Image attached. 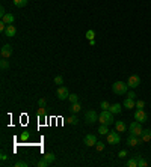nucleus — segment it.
<instances>
[{
  "label": "nucleus",
  "instance_id": "obj_40",
  "mask_svg": "<svg viewBox=\"0 0 151 167\" xmlns=\"http://www.w3.org/2000/svg\"><path fill=\"white\" fill-rule=\"evenodd\" d=\"M6 14H8V12H6V11H5V8L2 6V8H0V17H3V15H6Z\"/></svg>",
  "mask_w": 151,
  "mask_h": 167
},
{
  "label": "nucleus",
  "instance_id": "obj_28",
  "mask_svg": "<svg viewBox=\"0 0 151 167\" xmlns=\"http://www.w3.org/2000/svg\"><path fill=\"white\" fill-rule=\"evenodd\" d=\"M100 107H101L103 110H109V109H110V104H109L107 101H101V102H100Z\"/></svg>",
  "mask_w": 151,
  "mask_h": 167
},
{
  "label": "nucleus",
  "instance_id": "obj_22",
  "mask_svg": "<svg viewBox=\"0 0 151 167\" xmlns=\"http://www.w3.org/2000/svg\"><path fill=\"white\" fill-rule=\"evenodd\" d=\"M29 137H30V135H29V132H27V131H23V132H21V134H20V140H21V142H27V140H29Z\"/></svg>",
  "mask_w": 151,
  "mask_h": 167
},
{
  "label": "nucleus",
  "instance_id": "obj_35",
  "mask_svg": "<svg viewBox=\"0 0 151 167\" xmlns=\"http://www.w3.org/2000/svg\"><path fill=\"white\" fill-rule=\"evenodd\" d=\"M136 107H137V109H144V107H145V102L139 99V101H136Z\"/></svg>",
  "mask_w": 151,
  "mask_h": 167
},
{
  "label": "nucleus",
  "instance_id": "obj_17",
  "mask_svg": "<svg viewBox=\"0 0 151 167\" xmlns=\"http://www.w3.org/2000/svg\"><path fill=\"white\" fill-rule=\"evenodd\" d=\"M142 142H151V130H144L141 134Z\"/></svg>",
  "mask_w": 151,
  "mask_h": 167
},
{
  "label": "nucleus",
  "instance_id": "obj_23",
  "mask_svg": "<svg viewBox=\"0 0 151 167\" xmlns=\"http://www.w3.org/2000/svg\"><path fill=\"white\" fill-rule=\"evenodd\" d=\"M68 122H70L71 125H77V124H79V117H77L76 114H71V116L68 117Z\"/></svg>",
  "mask_w": 151,
  "mask_h": 167
},
{
  "label": "nucleus",
  "instance_id": "obj_10",
  "mask_svg": "<svg viewBox=\"0 0 151 167\" xmlns=\"http://www.w3.org/2000/svg\"><path fill=\"white\" fill-rule=\"evenodd\" d=\"M97 137H95L94 134H86L85 135V139H83V143L86 145V146H95L97 145Z\"/></svg>",
  "mask_w": 151,
  "mask_h": 167
},
{
  "label": "nucleus",
  "instance_id": "obj_19",
  "mask_svg": "<svg viewBox=\"0 0 151 167\" xmlns=\"http://www.w3.org/2000/svg\"><path fill=\"white\" fill-rule=\"evenodd\" d=\"M134 158H136V161H137V167H147V166H148L147 160H145V158H142L141 155H136Z\"/></svg>",
  "mask_w": 151,
  "mask_h": 167
},
{
  "label": "nucleus",
  "instance_id": "obj_1",
  "mask_svg": "<svg viewBox=\"0 0 151 167\" xmlns=\"http://www.w3.org/2000/svg\"><path fill=\"white\" fill-rule=\"evenodd\" d=\"M98 122L104 125H112L113 124V113L110 110H103L98 114Z\"/></svg>",
  "mask_w": 151,
  "mask_h": 167
},
{
  "label": "nucleus",
  "instance_id": "obj_7",
  "mask_svg": "<svg viewBox=\"0 0 151 167\" xmlns=\"http://www.w3.org/2000/svg\"><path fill=\"white\" fill-rule=\"evenodd\" d=\"M134 119H136L137 122L144 124V122H147V119H148V114L144 111V109H137V110L134 111Z\"/></svg>",
  "mask_w": 151,
  "mask_h": 167
},
{
  "label": "nucleus",
  "instance_id": "obj_12",
  "mask_svg": "<svg viewBox=\"0 0 151 167\" xmlns=\"http://www.w3.org/2000/svg\"><path fill=\"white\" fill-rule=\"evenodd\" d=\"M15 33H17V29H15L12 24H8V26H6V30H5V36L12 38V36H15Z\"/></svg>",
  "mask_w": 151,
  "mask_h": 167
},
{
  "label": "nucleus",
  "instance_id": "obj_24",
  "mask_svg": "<svg viewBox=\"0 0 151 167\" xmlns=\"http://www.w3.org/2000/svg\"><path fill=\"white\" fill-rule=\"evenodd\" d=\"M68 99H70V102H71V104H74V102H79V95H76V93H70Z\"/></svg>",
  "mask_w": 151,
  "mask_h": 167
},
{
  "label": "nucleus",
  "instance_id": "obj_38",
  "mask_svg": "<svg viewBox=\"0 0 151 167\" xmlns=\"http://www.w3.org/2000/svg\"><path fill=\"white\" fill-rule=\"evenodd\" d=\"M118 157H119V158H124V157H127V150H121V152L118 154Z\"/></svg>",
  "mask_w": 151,
  "mask_h": 167
},
{
  "label": "nucleus",
  "instance_id": "obj_15",
  "mask_svg": "<svg viewBox=\"0 0 151 167\" xmlns=\"http://www.w3.org/2000/svg\"><path fill=\"white\" fill-rule=\"evenodd\" d=\"M14 20H15V17H14L12 14H9V12H8L6 15H3V17H2V21H3L5 24H12V23H14Z\"/></svg>",
  "mask_w": 151,
  "mask_h": 167
},
{
  "label": "nucleus",
  "instance_id": "obj_32",
  "mask_svg": "<svg viewBox=\"0 0 151 167\" xmlns=\"http://www.w3.org/2000/svg\"><path fill=\"white\" fill-rule=\"evenodd\" d=\"M55 83H56V84H64V78H62L60 75H56V77H55Z\"/></svg>",
  "mask_w": 151,
  "mask_h": 167
},
{
  "label": "nucleus",
  "instance_id": "obj_29",
  "mask_svg": "<svg viewBox=\"0 0 151 167\" xmlns=\"http://www.w3.org/2000/svg\"><path fill=\"white\" fill-rule=\"evenodd\" d=\"M127 166L129 167H137V161H136V158H130V160L127 161Z\"/></svg>",
  "mask_w": 151,
  "mask_h": 167
},
{
  "label": "nucleus",
  "instance_id": "obj_13",
  "mask_svg": "<svg viewBox=\"0 0 151 167\" xmlns=\"http://www.w3.org/2000/svg\"><path fill=\"white\" fill-rule=\"evenodd\" d=\"M122 106H124L126 109H129V110H130V109H134V107H136V102H134V99H133V98H126V99H124V102H122Z\"/></svg>",
  "mask_w": 151,
  "mask_h": 167
},
{
  "label": "nucleus",
  "instance_id": "obj_37",
  "mask_svg": "<svg viewBox=\"0 0 151 167\" xmlns=\"http://www.w3.org/2000/svg\"><path fill=\"white\" fill-rule=\"evenodd\" d=\"M6 26H8V24H5L3 21H0V32H3V33H5V30H6Z\"/></svg>",
  "mask_w": 151,
  "mask_h": 167
},
{
  "label": "nucleus",
  "instance_id": "obj_27",
  "mask_svg": "<svg viewBox=\"0 0 151 167\" xmlns=\"http://www.w3.org/2000/svg\"><path fill=\"white\" fill-rule=\"evenodd\" d=\"M0 68L2 69H8L9 68V63H8V60H5V57H3V60H0Z\"/></svg>",
  "mask_w": 151,
  "mask_h": 167
},
{
  "label": "nucleus",
  "instance_id": "obj_14",
  "mask_svg": "<svg viewBox=\"0 0 151 167\" xmlns=\"http://www.w3.org/2000/svg\"><path fill=\"white\" fill-rule=\"evenodd\" d=\"M109 110L112 111L113 114H119V113L122 111V106H121L119 102H116V104H112V106H110V109H109Z\"/></svg>",
  "mask_w": 151,
  "mask_h": 167
},
{
  "label": "nucleus",
  "instance_id": "obj_42",
  "mask_svg": "<svg viewBox=\"0 0 151 167\" xmlns=\"http://www.w3.org/2000/svg\"><path fill=\"white\" fill-rule=\"evenodd\" d=\"M89 45H95V39H91V41H89Z\"/></svg>",
  "mask_w": 151,
  "mask_h": 167
},
{
  "label": "nucleus",
  "instance_id": "obj_30",
  "mask_svg": "<svg viewBox=\"0 0 151 167\" xmlns=\"http://www.w3.org/2000/svg\"><path fill=\"white\" fill-rule=\"evenodd\" d=\"M48 164H50V163H48V161H47L45 158H42L41 161H38V164H37V166H38V167H47Z\"/></svg>",
  "mask_w": 151,
  "mask_h": 167
},
{
  "label": "nucleus",
  "instance_id": "obj_3",
  "mask_svg": "<svg viewBox=\"0 0 151 167\" xmlns=\"http://www.w3.org/2000/svg\"><path fill=\"white\" fill-rule=\"evenodd\" d=\"M106 140H107L109 145H119L121 137H119L118 131H109V134L106 135Z\"/></svg>",
  "mask_w": 151,
  "mask_h": 167
},
{
  "label": "nucleus",
  "instance_id": "obj_26",
  "mask_svg": "<svg viewBox=\"0 0 151 167\" xmlns=\"http://www.w3.org/2000/svg\"><path fill=\"white\" fill-rule=\"evenodd\" d=\"M38 116H39V117H47L45 107H39V109H38Z\"/></svg>",
  "mask_w": 151,
  "mask_h": 167
},
{
  "label": "nucleus",
  "instance_id": "obj_11",
  "mask_svg": "<svg viewBox=\"0 0 151 167\" xmlns=\"http://www.w3.org/2000/svg\"><path fill=\"white\" fill-rule=\"evenodd\" d=\"M0 54H2V57H5V59L11 57V54H12V47L9 44H5L2 47V50H0Z\"/></svg>",
  "mask_w": 151,
  "mask_h": 167
},
{
  "label": "nucleus",
  "instance_id": "obj_5",
  "mask_svg": "<svg viewBox=\"0 0 151 167\" xmlns=\"http://www.w3.org/2000/svg\"><path fill=\"white\" fill-rule=\"evenodd\" d=\"M142 125H141V122H137V121H134L130 124V134H134V135H139L141 137V134H142Z\"/></svg>",
  "mask_w": 151,
  "mask_h": 167
},
{
  "label": "nucleus",
  "instance_id": "obj_34",
  "mask_svg": "<svg viewBox=\"0 0 151 167\" xmlns=\"http://www.w3.org/2000/svg\"><path fill=\"white\" fill-rule=\"evenodd\" d=\"M95 148H97V150H103V149H104V143H103V142H97Z\"/></svg>",
  "mask_w": 151,
  "mask_h": 167
},
{
  "label": "nucleus",
  "instance_id": "obj_21",
  "mask_svg": "<svg viewBox=\"0 0 151 167\" xmlns=\"http://www.w3.org/2000/svg\"><path fill=\"white\" fill-rule=\"evenodd\" d=\"M27 5V0H14V6L15 8H24Z\"/></svg>",
  "mask_w": 151,
  "mask_h": 167
},
{
  "label": "nucleus",
  "instance_id": "obj_8",
  "mask_svg": "<svg viewBox=\"0 0 151 167\" xmlns=\"http://www.w3.org/2000/svg\"><path fill=\"white\" fill-rule=\"evenodd\" d=\"M127 84H129L130 89H136L141 84V77L139 75H130L129 80H127Z\"/></svg>",
  "mask_w": 151,
  "mask_h": 167
},
{
  "label": "nucleus",
  "instance_id": "obj_33",
  "mask_svg": "<svg viewBox=\"0 0 151 167\" xmlns=\"http://www.w3.org/2000/svg\"><path fill=\"white\" fill-rule=\"evenodd\" d=\"M45 104H47V101H45L44 98H39V99H38V106H39V107H45Z\"/></svg>",
  "mask_w": 151,
  "mask_h": 167
},
{
  "label": "nucleus",
  "instance_id": "obj_16",
  "mask_svg": "<svg viewBox=\"0 0 151 167\" xmlns=\"http://www.w3.org/2000/svg\"><path fill=\"white\" fill-rule=\"evenodd\" d=\"M115 128H116L118 132H124V131L127 130V125L122 121H118V122H115Z\"/></svg>",
  "mask_w": 151,
  "mask_h": 167
},
{
  "label": "nucleus",
  "instance_id": "obj_36",
  "mask_svg": "<svg viewBox=\"0 0 151 167\" xmlns=\"http://www.w3.org/2000/svg\"><path fill=\"white\" fill-rule=\"evenodd\" d=\"M15 166H17V167H27L29 164H27V163H24V161H17V163H15Z\"/></svg>",
  "mask_w": 151,
  "mask_h": 167
},
{
  "label": "nucleus",
  "instance_id": "obj_20",
  "mask_svg": "<svg viewBox=\"0 0 151 167\" xmlns=\"http://www.w3.org/2000/svg\"><path fill=\"white\" fill-rule=\"evenodd\" d=\"M44 158H45V160H47V161H48L50 164H52V163H55V160H56V157H55V154H52V152H48V154H45V155H44Z\"/></svg>",
  "mask_w": 151,
  "mask_h": 167
},
{
  "label": "nucleus",
  "instance_id": "obj_18",
  "mask_svg": "<svg viewBox=\"0 0 151 167\" xmlns=\"http://www.w3.org/2000/svg\"><path fill=\"white\" fill-rule=\"evenodd\" d=\"M109 125H104V124H100V127H98V134L100 135H107L109 134V128H107Z\"/></svg>",
  "mask_w": 151,
  "mask_h": 167
},
{
  "label": "nucleus",
  "instance_id": "obj_31",
  "mask_svg": "<svg viewBox=\"0 0 151 167\" xmlns=\"http://www.w3.org/2000/svg\"><path fill=\"white\" fill-rule=\"evenodd\" d=\"M85 36L88 38V39H89V41H91V39H95V32H94V30H88V32H86V35H85Z\"/></svg>",
  "mask_w": 151,
  "mask_h": 167
},
{
  "label": "nucleus",
  "instance_id": "obj_4",
  "mask_svg": "<svg viewBox=\"0 0 151 167\" xmlns=\"http://www.w3.org/2000/svg\"><path fill=\"white\" fill-rule=\"evenodd\" d=\"M85 122L86 124H95V122H98V114H97V111L94 110H89L85 113Z\"/></svg>",
  "mask_w": 151,
  "mask_h": 167
},
{
  "label": "nucleus",
  "instance_id": "obj_39",
  "mask_svg": "<svg viewBox=\"0 0 151 167\" xmlns=\"http://www.w3.org/2000/svg\"><path fill=\"white\" fill-rule=\"evenodd\" d=\"M0 158H2V163L5 164V161L8 160V155H6V154H2V155H0Z\"/></svg>",
  "mask_w": 151,
  "mask_h": 167
},
{
  "label": "nucleus",
  "instance_id": "obj_2",
  "mask_svg": "<svg viewBox=\"0 0 151 167\" xmlns=\"http://www.w3.org/2000/svg\"><path fill=\"white\" fill-rule=\"evenodd\" d=\"M112 91L115 95H124L129 91V84L124 83V81H115L112 84Z\"/></svg>",
  "mask_w": 151,
  "mask_h": 167
},
{
  "label": "nucleus",
  "instance_id": "obj_6",
  "mask_svg": "<svg viewBox=\"0 0 151 167\" xmlns=\"http://www.w3.org/2000/svg\"><path fill=\"white\" fill-rule=\"evenodd\" d=\"M56 96L60 99V101H64V99H68V96H70V92H68V89L65 87V86H59L56 91Z\"/></svg>",
  "mask_w": 151,
  "mask_h": 167
},
{
  "label": "nucleus",
  "instance_id": "obj_9",
  "mask_svg": "<svg viewBox=\"0 0 151 167\" xmlns=\"http://www.w3.org/2000/svg\"><path fill=\"white\" fill-rule=\"evenodd\" d=\"M141 143H142V139H141L139 135L130 134V135L127 137V145H130V146H137V145H141Z\"/></svg>",
  "mask_w": 151,
  "mask_h": 167
},
{
  "label": "nucleus",
  "instance_id": "obj_25",
  "mask_svg": "<svg viewBox=\"0 0 151 167\" xmlns=\"http://www.w3.org/2000/svg\"><path fill=\"white\" fill-rule=\"evenodd\" d=\"M80 110H82V106H80L79 102H74V104L71 106V111H73V113H79Z\"/></svg>",
  "mask_w": 151,
  "mask_h": 167
},
{
  "label": "nucleus",
  "instance_id": "obj_41",
  "mask_svg": "<svg viewBox=\"0 0 151 167\" xmlns=\"http://www.w3.org/2000/svg\"><path fill=\"white\" fill-rule=\"evenodd\" d=\"M127 98H133V99H134V98H136V95H134V92H129V93H127Z\"/></svg>",
  "mask_w": 151,
  "mask_h": 167
}]
</instances>
